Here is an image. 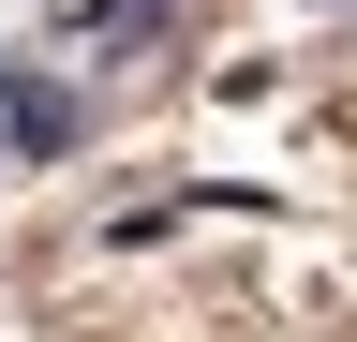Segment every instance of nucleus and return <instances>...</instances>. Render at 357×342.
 <instances>
[{
	"label": "nucleus",
	"mask_w": 357,
	"mask_h": 342,
	"mask_svg": "<svg viewBox=\"0 0 357 342\" xmlns=\"http://www.w3.org/2000/svg\"><path fill=\"white\" fill-rule=\"evenodd\" d=\"M75 90H30V75H0V134H15V149H75Z\"/></svg>",
	"instance_id": "nucleus-1"
},
{
	"label": "nucleus",
	"mask_w": 357,
	"mask_h": 342,
	"mask_svg": "<svg viewBox=\"0 0 357 342\" xmlns=\"http://www.w3.org/2000/svg\"><path fill=\"white\" fill-rule=\"evenodd\" d=\"M164 15H178V0H89V45H149Z\"/></svg>",
	"instance_id": "nucleus-2"
}]
</instances>
